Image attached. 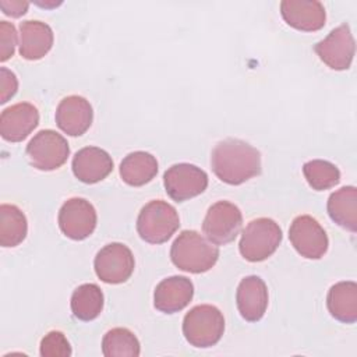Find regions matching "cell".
<instances>
[{"label": "cell", "instance_id": "603a6c76", "mask_svg": "<svg viewBox=\"0 0 357 357\" xmlns=\"http://www.w3.org/2000/svg\"><path fill=\"white\" fill-rule=\"evenodd\" d=\"M28 231V223L24 212L10 204L0 206V245L17 247L21 244Z\"/></svg>", "mask_w": 357, "mask_h": 357}, {"label": "cell", "instance_id": "7c38bea8", "mask_svg": "<svg viewBox=\"0 0 357 357\" xmlns=\"http://www.w3.org/2000/svg\"><path fill=\"white\" fill-rule=\"evenodd\" d=\"M354 39L347 24L332 29L329 35L314 46L318 57L332 70H347L354 57Z\"/></svg>", "mask_w": 357, "mask_h": 357}, {"label": "cell", "instance_id": "f1b7e54d", "mask_svg": "<svg viewBox=\"0 0 357 357\" xmlns=\"http://www.w3.org/2000/svg\"><path fill=\"white\" fill-rule=\"evenodd\" d=\"M18 89V79L13 71L6 67L0 68V103H6L15 95Z\"/></svg>", "mask_w": 357, "mask_h": 357}, {"label": "cell", "instance_id": "cb8c5ba5", "mask_svg": "<svg viewBox=\"0 0 357 357\" xmlns=\"http://www.w3.org/2000/svg\"><path fill=\"white\" fill-rule=\"evenodd\" d=\"M103 293L95 283L78 286L71 296V311L81 321L95 319L103 310Z\"/></svg>", "mask_w": 357, "mask_h": 357}, {"label": "cell", "instance_id": "52a82bcc", "mask_svg": "<svg viewBox=\"0 0 357 357\" xmlns=\"http://www.w3.org/2000/svg\"><path fill=\"white\" fill-rule=\"evenodd\" d=\"M241 226L243 215L238 206L229 201H218L209 206L202 223V230L211 243L225 245L237 237Z\"/></svg>", "mask_w": 357, "mask_h": 357}, {"label": "cell", "instance_id": "2e32d148", "mask_svg": "<svg viewBox=\"0 0 357 357\" xmlns=\"http://www.w3.org/2000/svg\"><path fill=\"white\" fill-rule=\"evenodd\" d=\"M280 14L290 26L304 32L319 31L326 20L325 8L317 0H283Z\"/></svg>", "mask_w": 357, "mask_h": 357}, {"label": "cell", "instance_id": "44dd1931", "mask_svg": "<svg viewBox=\"0 0 357 357\" xmlns=\"http://www.w3.org/2000/svg\"><path fill=\"white\" fill-rule=\"evenodd\" d=\"M329 218L340 227L357 230V190L353 185L342 187L329 195L326 204Z\"/></svg>", "mask_w": 357, "mask_h": 357}, {"label": "cell", "instance_id": "484cf974", "mask_svg": "<svg viewBox=\"0 0 357 357\" xmlns=\"http://www.w3.org/2000/svg\"><path fill=\"white\" fill-rule=\"evenodd\" d=\"M303 173L310 187L317 191L329 190L340 181L339 169L333 163L322 159L305 162L303 166Z\"/></svg>", "mask_w": 357, "mask_h": 357}, {"label": "cell", "instance_id": "8992f818", "mask_svg": "<svg viewBox=\"0 0 357 357\" xmlns=\"http://www.w3.org/2000/svg\"><path fill=\"white\" fill-rule=\"evenodd\" d=\"M29 163L38 170H56L67 162L70 146L67 139L54 130H40L26 145Z\"/></svg>", "mask_w": 357, "mask_h": 357}, {"label": "cell", "instance_id": "6da1fadb", "mask_svg": "<svg viewBox=\"0 0 357 357\" xmlns=\"http://www.w3.org/2000/svg\"><path fill=\"white\" fill-rule=\"evenodd\" d=\"M211 166L220 181L238 185L261 173V153L245 141L226 138L215 145Z\"/></svg>", "mask_w": 357, "mask_h": 357}, {"label": "cell", "instance_id": "5bb4252c", "mask_svg": "<svg viewBox=\"0 0 357 357\" xmlns=\"http://www.w3.org/2000/svg\"><path fill=\"white\" fill-rule=\"evenodd\" d=\"M92 120V106L79 95H70L64 98L56 109L57 127L71 137L82 135L91 127Z\"/></svg>", "mask_w": 357, "mask_h": 357}, {"label": "cell", "instance_id": "277c9868", "mask_svg": "<svg viewBox=\"0 0 357 357\" xmlns=\"http://www.w3.org/2000/svg\"><path fill=\"white\" fill-rule=\"evenodd\" d=\"M178 226L180 219L176 208L162 199H155L144 205L137 218L139 237L151 244L166 243Z\"/></svg>", "mask_w": 357, "mask_h": 357}, {"label": "cell", "instance_id": "3957f363", "mask_svg": "<svg viewBox=\"0 0 357 357\" xmlns=\"http://www.w3.org/2000/svg\"><path fill=\"white\" fill-rule=\"evenodd\" d=\"M225 332V318L215 305L201 304L192 307L183 319V335L194 347L215 346Z\"/></svg>", "mask_w": 357, "mask_h": 357}, {"label": "cell", "instance_id": "30bf717a", "mask_svg": "<svg viewBox=\"0 0 357 357\" xmlns=\"http://www.w3.org/2000/svg\"><path fill=\"white\" fill-rule=\"evenodd\" d=\"M289 238L294 250L308 259L322 258L329 245L324 227L310 215H300L293 219Z\"/></svg>", "mask_w": 357, "mask_h": 357}, {"label": "cell", "instance_id": "7a4b0ae2", "mask_svg": "<svg viewBox=\"0 0 357 357\" xmlns=\"http://www.w3.org/2000/svg\"><path fill=\"white\" fill-rule=\"evenodd\" d=\"M219 258V248L195 230H183L172 244L170 259L176 268L190 273L212 269Z\"/></svg>", "mask_w": 357, "mask_h": 357}, {"label": "cell", "instance_id": "f546056e", "mask_svg": "<svg viewBox=\"0 0 357 357\" xmlns=\"http://www.w3.org/2000/svg\"><path fill=\"white\" fill-rule=\"evenodd\" d=\"M0 7H1V10L6 15L21 17L26 13V10L29 7V3L28 1H20V0H11V1L1 0Z\"/></svg>", "mask_w": 357, "mask_h": 357}, {"label": "cell", "instance_id": "5b68a950", "mask_svg": "<svg viewBox=\"0 0 357 357\" xmlns=\"http://www.w3.org/2000/svg\"><path fill=\"white\" fill-rule=\"evenodd\" d=\"M282 241V229L269 218L251 220L243 230L238 250L244 259L261 262L271 257Z\"/></svg>", "mask_w": 357, "mask_h": 357}, {"label": "cell", "instance_id": "8fae6325", "mask_svg": "<svg viewBox=\"0 0 357 357\" xmlns=\"http://www.w3.org/2000/svg\"><path fill=\"white\" fill-rule=\"evenodd\" d=\"M98 216L93 205L84 198L67 199L59 211V227L71 240L89 237L96 227Z\"/></svg>", "mask_w": 357, "mask_h": 357}, {"label": "cell", "instance_id": "9a60e30c", "mask_svg": "<svg viewBox=\"0 0 357 357\" xmlns=\"http://www.w3.org/2000/svg\"><path fill=\"white\" fill-rule=\"evenodd\" d=\"M194 296V284L185 276H170L158 283L153 291V305L165 314L185 308Z\"/></svg>", "mask_w": 357, "mask_h": 357}, {"label": "cell", "instance_id": "ac0fdd59", "mask_svg": "<svg viewBox=\"0 0 357 357\" xmlns=\"http://www.w3.org/2000/svg\"><path fill=\"white\" fill-rule=\"evenodd\" d=\"M74 176L86 184L98 183L106 178L113 170L112 156L98 146H85L73 158Z\"/></svg>", "mask_w": 357, "mask_h": 357}, {"label": "cell", "instance_id": "d6986e66", "mask_svg": "<svg viewBox=\"0 0 357 357\" xmlns=\"http://www.w3.org/2000/svg\"><path fill=\"white\" fill-rule=\"evenodd\" d=\"M53 46V31L42 21L26 20L20 24V54L26 60L42 59Z\"/></svg>", "mask_w": 357, "mask_h": 357}, {"label": "cell", "instance_id": "ffe728a7", "mask_svg": "<svg viewBox=\"0 0 357 357\" xmlns=\"http://www.w3.org/2000/svg\"><path fill=\"white\" fill-rule=\"evenodd\" d=\"M326 307L331 315L344 324L357 321V284L356 282L335 283L326 297Z\"/></svg>", "mask_w": 357, "mask_h": 357}, {"label": "cell", "instance_id": "ba28073f", "mask_svg": "<svg viewBox=\"0 0 357 357\" xmlns=\"http://www.w3.org/2000/svg\"><path fill=\"white\" fill-rule=\"evenodd\" d=\"M134 255L121 243H110L100 248L95 257L93 268L96 276L109 284L124 283L134 272Z\"/></svg>", "mask_w": 357, "mask_h": 357}, {"label": "cell", "instance_id": "9c48e42d", "mask_svg": "<svg viewBox=\"0 0 357 357\" xmlns=\"http://www.w3.org/2000/svg\"><path fill=\"white\" fill-rule=\"evenodd\" d=\"M163 185L172 199L183 202L206 190L208 174L195 165L177 163L165 172Z\"/></svg>", "mask_w": 357, "mask_h": 357}, {"label": "cell", "instance_id": "83f0119b", "mask_svg": "<svg viewBox=\"0 0 357 357\" xmlns=\"http://www.w3.org/2000/svg\"><path fill=\"white\" fill-rule=\"evenodd\" d=\"M0 60L6 61L13 57L17 45V31L11 22L0 21Z\"/></svg>", "mask_w": 357, "mask_h": 357}, {"label": "cell", "instance_id": "d4e9b609", "mask_svg": "<svg viewBox=\"0 0 357 357\" xmlns=\"http://www.w3.org/2000/svg\"><path fill=\"white\" fill-rule=\"evenodd\" d=\"M102 353L106 357H138L141 346L130 329L113 328L102 339Z\"/></svg>", "mask_w": 357, "mask_h": 357}, {"label": "cell", "instance_id": "7402d4cb", "mask_svg": "<svg viewBox=\"0 0 357 357\" xmlns=\"http://www.w3.org/2000/svg\"><path fill=\"white\" fill-rule=\"evenodd\" d=\"M158 173V160L153 155L144 151L128 153L120 163V177L132 187L149 183Z\"/></svg>", "mask_w": 357, "mask_h": 357}, {"label": "cell", "instance_id": "e0dca14e", "mask_svg": "<svg viewBox=\"0 0 357 357\" xmlns=\"http://www.w3.org/2000/svg\"><path fill=\"white\" fill-rule=\"evenodd\" d=\"M236 303L240 315L245 321H259L268 307V287L265 282L255 275L241 279L236 291Z\"/></svg>", "mask_w": 357, "mask_h": 357}, {"label": "cell", "instance_id": "4fadbf2b", "mask_svg": "<svg viewBox=\"0 0 357 357\" xmlns=\"http://www.w3.org/2000/svg\"><path fill=\"white\" fill-rule=\"evenodd\" d=\"M39 124L38 109L28 102L15 103L0 114V134L8 142H21Z\"/></svg>", "mask_w": 357, "mask_h": 357}, {"label": "cell", "instance_id": "4316f807", "mask_svg": "<svg viewBox=\"0 0 357 357\" xmlns=\"http://www.w3.org/2000/svg\"><path fill=\"white\" fill-rule=\"evenodd\" d=\"M39 353L42 357H68L71 346L63 332L52 331L40 340Z\"/></svg>", "mask_w": 357, "mask_h": 357}]
</instances>
